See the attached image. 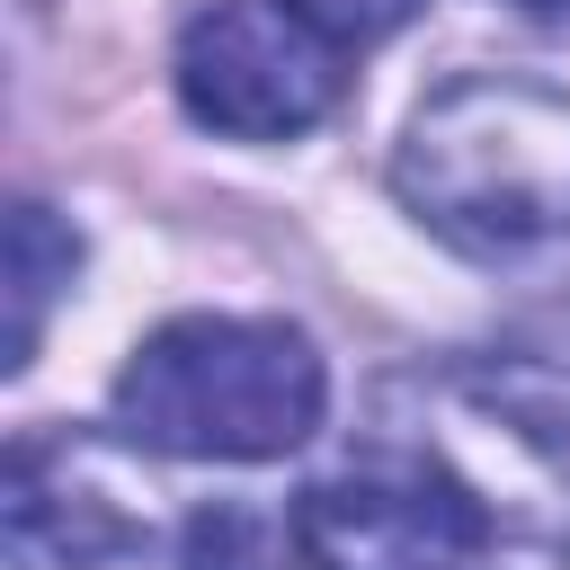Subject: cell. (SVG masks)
Masks as SVG:
<instances>
[{"mask_svg":"<svg viewBox=\"0 0 570 570\" xmlns=\"http://www.w3.org/2000/svg\"><path fill=\"white\" fill-rule=\"evenodd\" d=\"M294 534L321 570H570V374L534 356L392 374Z\"/></svg>","mask_w":570,"mask_h":570,"instance_id":"cell-1","label":"cell"},{"mask_svg":"<svg viewBox=\"0 0 570 570\" xmlns=\"http://www.w3.org/2000/svg\"><path fill=\"white\" fill-rule=\"evenodd\" d=\"M392 187L463 258H525L570 223V98L472 71L410 116Z\"/></svg>","mask_w":570,"mask_h":570,"instance_id":"cell-2","label":"cell"},{"mask_svg":"<svg viewBox=\"0 0 570 570\" xmlns=\"http://www.w3.org/2000/svg\"><path fill=\"white\" fill-rule=\"evenodd\" d=\"M330 410V374L294 321L187 312L160 321L116 374V428L178 463H267L294 454Z\"/></svg>","mask_w":570,"mask_h":570,"instance_id":"cell-3","label":"cell"},{"mask_svg":"<svg viewBox=\"0 0 570 570\" xmlns=\"http://www.w3.org/2000/svg\"><path fill=\"white\" fill-rule=\"evenodd\" d=\"M347 45H330L294 0H205L187 27H178V107L205 125V134H232V142H294L312 134L347 71H338Z\"/></svg>","mask_w":570,"mask_h":570,"instance_id":"cell-4","label":"cell"},{"mask_svg":"<svg viewBox=\"0 0 570 570\" xmlns=\"http://www.w3.org/2000/svg\"><path fill=\"white\" fill-rule=\"evenodd\" d=\"M0 543L27 570H107L151 543V508L98 436L45 428L0 463Z\"/></svg>","mask_w":570,"mask_h":570,"instance_id":"cell-5","label":"cell"},{"mask_svg":"<svg viewBox=\"0 0 570 570\" xmlns=\"http://www.w3.org/2000/svg\"><path fill=\"white\" fill-rule=\"evenodd\" d=\"M71 267H80V232L71 223H53V205H36V196H18L9 205V374H27V356H36V338H45V312H53V294L71 285Z\"/></svg>","mask_w":570,"mask_h":570,"instance_id":"cell-6","label":"cell"},{"mask_svg":"<svg viewBox=\"0 0 570 570\" xmlns=\"http://www.w3.org/2000/svg\"><path fill=\"white\" fill-rule=\"evenodd\" d=\"M303 543V534H294ZM294 543L258 517V508H196L178 534V570H294Z\"/></svg>","mask_w":570,"mask_h":570,"instance_id":"cell-7","label":"cell"},{"mask_svg":"<svg viewBox=\"0 0 570 570\" xmlns=\"http://www.w3.org/2000/svg\"><path fill=\"white\" fill-rule=\"evenodd\" d=\"M330 45H374V36H392V27H410L428 0H294Z\"/></svg>","mask_w":570,"mask_h":570,"instance_id":"cell-8","label":"cell"}]
</instances>
